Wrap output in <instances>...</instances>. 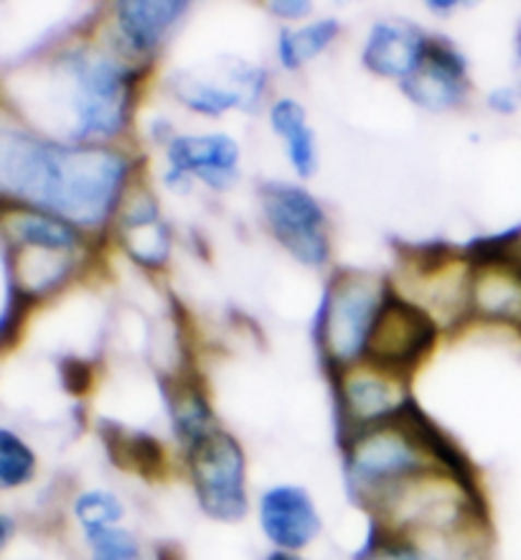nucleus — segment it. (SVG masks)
Masks as SVG:
<instances>
[{
	"label": "nucleus",
	"instance_id": "nucleus-1",
	"mask_svg": "<svg viewBox=\"0 0 521 560\" xmlns=\"http://www.w3.org/2000/svg\"><path fill=\"white\" fill-rule=\"evenodd\" d=\"M126 176V155L113 148L49 143L15 130H3L0 138L5 197L74 228H99L118 205Z\"/></svg>",
	"mask_w": 521,
	"mask_h": 560
},
{
	"label": "nucleus",
	"instance_id": "nucleus-2",
	"mask_svg": "<svg viewBox=\"0 0 521 560\" xmlns=\"http://www.w3.org/2000/svg\"><path fill=\"white\" fill-rule=\"evenodd\" d=\"M128 74L99 51H69L46 69L42 107L74 145L118 136L128 118Z\"/></svg>",
	"mask_w": 521,
	"mask_h": 560
},
{
	"label": "nucleus",
	"instance_id": "nucleus-3",
	"mask_svg": "<svg viewBox=\"0 0 521 560\" xmlns=\"http://www.w3.org/2000/svg\"><path fill=\"white\" fill-rule=\"evenodd\" d=\"M191 489L201 512L216 523H239L250 512L247 456L235 435L222 428L186 451Z\"/></svg>",
	"mask_w": 521,
	"mask_h": 560
},
{
	"label": "nucleus",
	"instance_id": "nucleus-4",
	"mask_svg": "<svg viewBox=\"0 0 521 560\" xmlns=\"http://www.w3.org/2000/svg\"><path fill=\"white\" fill-rule=\"evenodd\" d=\"M262 207L270 232L295 260L310 268H321L329 260L325 214L306 189L283 184L270 186Z\"/></svg>",
	"mask_w": 521,
	"mask_h": 560
},
{
	"label": "nucleus",
	"instance_id": "nucleus-5",
	"mask_svg": "<svg viewBox=\"0 0 521 560\" xmlns=\"http://www.w3.org/2000/svg\"><path fill=\"white\" fill-rule=\"evenodd\" d=\"M258 523L275 550L303 553L321 538L323 520L308 489L300 485H272L258 500Z\"/></svg>",
	"mask_w": 521,
	"mask_h": 560
},
{
	"label": "nucleus",
	"instance_id": "nucleus-6",
	"mask_svg": "<svg viewBox=\"0 0 521 560\" xmlns=\"http://www.w3.org/2000/svg\"><path fill=\"white\" fill-rule=\"evenodd\" d=\"M435 339V324L425 308L404 301H384L371 326L367 352L382 370L415 364Z\"/></svg>",
	"mask_w": 521,
	"mask_h": 560
},
{
	"label": "nucleus",
	"instance_id": "nucleus-7",
	"mask_svg": "<svg viewBox=\"0 0 521 560\" xmlns=\"http://www.w3.org/2000/svg\"><path fill=\"white\" fill-rule=\"evenodd\" d=\"M375 285L367 280H344L325 306L323 339L336 360H352L367 349L371 326L379 314Z\"/></svg>",
	"mask_w": 521,
	"mask_h": 560
},
{
	"label": "nucleus",
	"instance_id": "nucleus-8",
	"mask_svg": "<svg viewBox=\"0 0 521 560\" xmlns=\"http://www.w3.org/2000/svg\"><path fill=\"white\" fill-rule=\"evenodd\" d=\"M344 395V410L356 433L364 428H375L407 413V393L392 370H352L341 387Z\"/></svg>",
	"mask_w": 521,
	"mask_h": 560
},
{
	"label": "nucleus",
	"instance_id": "nucleus-9",
	"mask_svg": "<svg viewBox=\"0 0 521 560\" xmlns=\"http://www.w3.org/2000/svg\"><path fill=\"white\" fill-rule=\"evenodd\" d=\"M359 560H488L486 527L455 538H417L377 527Z\"/></svg>",
	"mask_w": 521,
	"mask_h": 560
},
{
	"label": "nucleus",
	"instance_id": "nucleus-10",
	"mask_svg": "<svg viewBox=\"0 0 521 560\" xmlns=\"http://www.w3.org/2000/svg\"><path fill=\"white\" fill-rule=\"evenodd\" d=\"M170 178L199 176L214 189H224L235 182L239 148L224 133L214 136H183L168 145Z\"/></svg>",
	"mask_w": 521,
	"mask_h": 560
},
{
	"label": "nucleus",
	"instance_id": "nucleus-11",
	"mask_svg": "<svg viewBox=\"0 0 521 560\" xmlns=\"http://www.w3.org/2000/svg\"><path fill=\"white\" fill-rule=\"evenodd\" d=\"M262 84L264 82L258 69L239 61L237 67L229 69L227 80H222V77L209 80V77L186 74L181 82H176V92L178 100L186 107H191L193 113L222 115L227 110H235V107L254 103L260 97Z\"/></svg>",
	"mask_w": 521,
	"mask_h": 560
},
{
	"label": "nucleus",
	"instance_id": "nucleus-12",
	"mask_svg": "<svg viewBox=\"0 0 521 560\" xmlns=\"http://www.w3.org/2000/svg\"><path fill=\"white\" fill-rule=\"evenodd\" d=\"M427 46V38L410 23L382 21L371 28L364 44V65L371 72L407 82L423 67Z\"/></svg>",
	"mask_w": 521,
	"mask_h": 560
},
{
	"label": "nucleus",
	"instance_id": "nucleus-13",
	"mask_svg": "<svg viewBox=\"0 0 521 560\" xmlns=\"http://www.w3.org/2000/svg\"><path fill=\"white\" fill-rule=\"evenodd\" d=\"M417 105L446 110L463 100V59L440 44L427 46L423 67L404 84Z\"/></svg>",
	"mask_w": 521,
	"mask_h": 560
},
{
	"label": "nucleus",
	"instance_id": "nucleus-14",
	"mask_svg": "<svg viewBox=\"0 0 521 560\" xmlns=\"http://www.w3.org/2000/svg\"><path fill=\"white\" fill-rule=\"evenodd\" d=\"M186 13L178 0H135L118 5V28L126 44L138 54H151Z\"/></svg>",
	"mask_w": 521,
	"mask_h": 560
},
{
	"label": "nucleus",
	"instance_id": "nucleus-15",
	"mask_svg": "<svg viewBox=\"0 0 521 560\" xmlns=\"http://www.w3.org/2000/svg\"><path fill=\"white\" fill-rule=\"evenodd\" d=\"M5 235L19 250H44L72 255L82 245L80 232L61 217L38 212V209H19L5 217Z\"/></svg>",
	"mask_w": 521,
	"mask_h": 560
},
{
	"label": "nucleus",
	"instance_id": "nucleus-16",
	"mask_svg": "<svg viewBox=\"0 0 521 560\" xmlns=\"http://www.w3.org/2000/svg\"><path fill=\"white\" fill-rule=\"evenodd\" d=\"M471 301L484 316L521 326V266L486 262L473 280Z\"/></svg>",
	"mask_w": 521,
	"mask_h": 560
},
{
	"label": "nucleus",
	"instance_id": "nucleus-17",
	"mask_svg": "<svg viewBox=\"0 0 521 560\" xmlns=\"http://www.w3.org/2000/svg\"><path fill=\"white\" fill-rule=\"evenodd\" d=\"M122 237L132 258L143 266L158 268L168 258V235L158 220V209L151 197H143L126 209Z\"/></svg>",
	"mask_w": 521,
	"mask_h": 560
},
{
	"label": "nucleus",
	"instance_id": "nucleus-18",
	"mask_svg": "<svg viewBox=\"0 0 521 560\" xmlns=\"http://www.w3.org/2000/svg\"><path fill=\"white\" fill-rule=\"evenodd\" d=\"M270 120H272V128H275V133L285 140L293 168L298 171L300 176L313 174L318 166V155H316L313 130L308 128V120H306V110H303L295 100L285 97L272 105Z\"/></svg>",
	"mask_w": 521,
	"mask_h": 560
},
{
	"label": "nucleus",
	"instance_id": "nucleus-19",
	"mask_svg": "<svg viewBox=\"0 0 521 560\" xmlns=\"http://www.w3.org/2000/svg\"><path fill=\"white\" fill-rule=\"evenodd\" d=\"M74 268L72 255L44 253V250H21L15 260L19 270V291L28 295H44L59 288Z\"/></svg>",
	"mask_w": 521,
	"mask_h": 560
},
{
	"label": "nucleus",
	"instance_id": "nucleus-20",
	"mask_svg": "<svg viewBox=\"0 0 521 560\" xmlns=\"http://www.w3.org/2000/svg\"><path fill=\"white\" fill-rule=\"evenodd\" d=\"M72 515L84 538L103 533L107 527H118L126 520V504L110 489H84L74 497Z\"/></svg>",
	"mask_w": 521,
	"mask_h": 560
},
{
	"label": "nucleus",
	"instance_id": "nucleus-21",
	"mask_svg": "<svg viewBox=\"0 0 521 560\" xmlns=\"http://www.w3.org/2000/svg\"><path fill=\"white\" fill-rule=\"evenodd\" d=\"M339 34V23L333 19L313 21L308 26L295 28V31H283L280 34V61L287 69H298L306 65L313 57H318L325 46H329Z\"/></svg>",
	"mask_w": 521,
	"mask_h": 560
},
{
	"label": "nucleus",
	"instance_id": "nucleus-22",
	"mask_svg": "<svg viewBox=\"0 0 521 560\" xmlns=\"http://www.w3.org/2000/svg\"><path fill=\"white\" fill-rule=\"evenodd\" d=\"M38 462L28 441L13 431V428H0V489L13 492V489L28 487L36 477Z\"/></svg>",
	"mask_w": 521,
	"mask_h": 560
},
{
	"label": "nucleus",
	"instance_id": "nucleus-23",
	"mask_svg": "<svg viewBox=\"0 0 521 560\" xmlns=\"http://www.w3.org/2000/svg\"><path fill=\"white\" fill-rule=\"evenodd\" d=\"M110 443V454L115 456L122 469L138 471L151 477V474H158L166 464L163 458L161 443L153 439V435L145 433H118L115 439H107Z\"/></svg>",
	"mask_w": 521,
	"mask_h": 560
},
{
	"label": "nucleus",
	"instance_id": "nucleus-24",
	"mask_svg": "<svg viewBox=\"0 0 521 560\" xmlns=\"http://www.w3.org/2000/svg\"><path fill=\"white\" fill-rule=\"evenodd\" d=\"M90 560H145L143 542L128 527H107L103 533L84 538Z\"/></svg>",
	"mask_w": 521,
	"mask_h": 560
},
{
	"label": "nucleus",
	"instance_id": "nucleus-25",
	"mask_svg": "<svg viewBox=\"0 0 521 560\" xmlns=\"http://www.w3.org/2000/svg\"><path fill=\"white\" fill-rule=\"evenodd\" d=\"M272 13L283 15V19H300V15H308L310 13V3H272L270 5Z\"/></svg>",
	"mask_w": 521,
	"mask_h": 560
},
{
	"label": "nucleus",
	"instance_id": "nucleus-26",
	"mask_svg": "<svg viewBox=\"0 0 521 560\" xmlns=\"http://www.w3.org/2000/svg\"><path fill=\"white\" fill-rule=\"evenodd\" d=\"M492 105L499 107L501 113H514L517 110V95L511 90H499V92H494Z\"/></svg>",
	"mask_w": 521,
	"mask_h": 560
},
{
	"label": "nucleus",
	"instance_id": "nucleus-27",
	"mask_svg": "<svg viewBox=\"0 0 521 560\" xmlns=\"http://www.w3.org/2000/svg\"><path fill=\"white\" fill-rule=\"evenodd\" d=\"M13 533H15V523H13V517L8 515V512H3V515H0V546L5 548L8 542H11Z\"/></svg>",
	"mask_w": 521,
	"mask_h": 560
},
{
	"label": "nucleus",
	"instance_id": "nucleus-28",
	"mask_svg": "<svg viewBox=\"0 0 521 560\" xmlns=\"http://www.w3.org/2000/svg\"><path fill=\"white\" fill-rule=\"evenodd\" d=\"M264 560H306L300 553H283V550H272V553L264 556Z\"/></svg>",
	"mask_w": 521,
	"mask_h": 560
},
{
	"label": "nucleus",
	"instance_id": "nucleus-29",
	"mask_svg": "<svg viewBox=\"0 0 521 560\" xmlns=\"http://www.w3.org/2000/svg\"><path fill=\"white\" fill-rule=\"evenodd\" d=\"M519 59H521V38H519Z\"/></svg>",
	"mask_w": 521,
	"mask_h": 560
}]
</instances>
